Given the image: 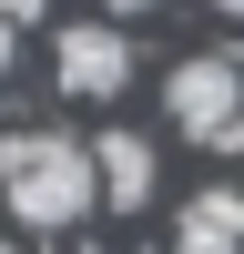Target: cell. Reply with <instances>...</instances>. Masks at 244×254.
Here are the masks:
<instances>
[{
  "mask_svg": "<svg viewBox=\"0 0 244 254\" xmlns=\"http://www.w3.org/2000/svg\"><path fill=\"white\" fill-rule=\"evenodd\" d=\"M0 193H10V224L31 234H61L102 203V153L71 132H10L0 142Z\"/></svg>",
  "mask_w": 244,
  "mask_h": 254,
  "instance_id": "1",
  "label": "cell"
},
{
  "mask_svg": "<svg viewBox=\"0 0 244 254\" xmlns=\"http://www.w3.org/2000/svg\"><path fill=\"white\" fill-rule=\"evenodd\" d=\"M163 112H173L183 142L234 153V142H244V61H234V51H193L173 81H163Z\"/></svg>",
  "mask_w": 244,
  "mask_h": 254,
  "instance_id": "2",
  "label": "cell"
},
{
  "mask_svg": "<svg viewBox=\"0 0 244 254\" xmlns=\"http://www.w3.org/2000/svg\"><path fill=\"white\" fill-rule=\"evenodd\" d=\"M51 61H61L51 81H61L71 102H112L122 81H132V41H122V31H102V20H71V31L51 41Z\"/></svg>",
  "mask_w": 244,
  "mask_h": 254,
  "instance_id": "3",
  "label": "cell"
},
{
  "mask_svg": "<svg viewBox=\"0 0 244 254\" xmlns=\"http://www.w3.org/2000/svg\"><path fill=\"white\" fill-rule=\"evenodd\" d=\"M173 254H244V193H234V183H214V193H193V203H183Z\"/></svg>",
  "mask_w": 244,
  "mask_h": 254,
  "instance_id": "4",
  "label": "cell"
},
{
  "mask_svg": "<svg viewBox=\"0 0 244 254\" xmlns=\"http://www.w3.org/2000/svg\"><path fill=\"white\" fill-rule=\"evenodd\" d=\"M92 153H102V203H112V214H142V203H153V142L142 132H102Z\"/></svg>",
  "mask_w": 244,
  "mask_h": 254,
  "instance_id": "5",
  "label": "cell"
},
{
  "mask_svg": "<svg viewBox=\"0 0 244 254\" xmlns=\"http://www.w3.org/2000/svg\"><path fill=\"white\" fill-rule=\"evenodd\" d=\"M0 10H10V31H41V10H51V0H0Z\"/></svg>",
  "mask_w": 244,
  "mask_h": 254,
  "instance_id": "6",
  "label": "cell"
},
{
  "mask_svg": "<svg viewBox=\"0 0 244 254\" xmlns=\"http://www.w3.org/2000/svg\"><path fill=\"white\" fill-rule=\"evenodd\" d=\"M102 10H153V0H102Z\"/></svg>",
  "mask_w": 244,
  "mask_h": 254,
  "instance_id": "7",
  "label": "cell"
},
{
  "mask_svg": "<svg viewBox=\"0 0 244 254\" xmlns=\"http://www.w3.org/2000/svg\"><path fill=\"white\" fill-rule=\"evenodd\" d=\"M214 10H224V20H244V0H214Z\"/></svg>",
  "mask_w": 244,
  "mask_h": 254,
  "instance_id": "8",
  "label": "cell"
}]
</instances>
